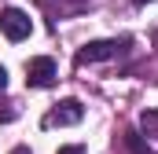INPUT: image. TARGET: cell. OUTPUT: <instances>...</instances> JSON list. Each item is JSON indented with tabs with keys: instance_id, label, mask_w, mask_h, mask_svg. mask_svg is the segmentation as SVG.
Masks as SVG:
<instances>
[{
	"instance_id": "cell-1",
	"label": "cell",
	"mask_w": 158,
	"mask_h": 154,
	"mask_svg": "<svg viewBox=\"0 0 158 154\" xmlns=\"http://www.w3.org/2000/svg\"><path fill=\"white\" fill-rule=\"evenodd\" d=\"M0 30H4L7 40H26L33 33V22H30V15L22 7H4L0 11Z\"/></svg>"
},
{
	"instance_id": "cell-2",
	"label": "cell",
	"mask_w": 158,
	"mask_h": 154,
	"mask_svg": "<svg viewBox=\"0 0 158 154\" xmlns=\"http://www.w3.org/2000/svg\"><path fill=\"white\" fill-rule=\"evenodd\" d=\"M55 59H48V55H37V59H30L26 63V84L30 88H48V84H55Z\"/></svg>"
},
{
	"instance_id": "cell-3",
	"label": "cell",
	"mask_w": 158,
	"mask_h": 154,
	"mask_svg": "<svg viewBox=\"0 0 158 154\" xmlns=\"http://www.w3.org/2000/svg\"><path fill=\"white\" fill-rule=\"evenodd\" d=\"M81 117H85V107H81L77 99H63V103H55V107L44 114V128H55V125H77Z\"/></svg>"
},
{
	"instance_id": "cell-4",
	"label": "cell",
	"mask_w": 158,
	"mask_h": 154,
	"mask_svg": "<svg viewBox=\"0 0 158 154\" xmlns=\"http://www.w3.org/2000/svg\"><path fill=\"white\" fill-rule=\"evenodd\" d=\"M121 48H125V40H88L85 48L77 51V63H103V59H114Z\"/></svg>"
},
{
	"instance_id": "cell-5",
	"label": "cell",
	"mask_w": 158,
	"mask_h": 154,
	"mask_svg": "<svg viewBox=\"0 0 158 154\" xmlns=\"http://www.w3.org/2000/svg\"><path fill=\"white\" fill-rule=\"evenodd\" d=\"M140 128H143V136H155L158 140V107H151V110L140 114Z\"/></svg>"
},
{
	"instance_id": "cell-6",
	"label": "cell",
	"mask_w": 158,
	"mask_h": 154,
	"mask_svg": "<svg viewBox=\"0 0 158 154\" xmlns=\"http://www.w3.org/2000/svg\"><path fill=\"white\" fill-rule=\"evenodd\" d=\"M125 147H129L132 154H151V151H147V143H143L136 132H129V136H125Z\"/></svg>"
},
{
	"instance_id": "cell-7",
	"label": "cell",
	"mask_w": 158,
	"mask_h": 154,
	"mask_svg": "<svg viewBox=\"0 0 158 154\" xmlns=\"http://www.w3.org/2000/svg\"><path fill=\"white\" fill-rule=\"evenodd\" d=\"M59 154H88L85 147H59Z\"/></svg>"
},
{
	"instance_id": "cell-8",
	"label": "cell",
	"mask_w": 158,
	"mask_h": 154,
	"mask_svg": "<svg viewBox=\"0 0 158 154\" xmlns=\"http://www.w3.org/2000/svg\"><path fill=\"white\" fill-rule=\"evenodd\" d=\"M4 84H7V70L0 66V92H4Z\"/></svg>"
},
{
	"instance_id": "cell-9",
	"label": "cell",
	"mask_w": 158,
	"mask_h": 154,
	"mask_svg": "<svg viewBox=\"0 0 158 154\" xmlns=\"http://www.w3.org/2000/svg\"><path fill=\"white\" fill-rule=\"evenodd\" d=\"M11 154H30V151H26V147H15V151H11Z\"/></svg>"
},
{
	"instance_id": "cell-10",
	"label": "cell",
	"mask_w": 158,
	"mask_h": 154,
	"mask_svg": "<svg viewBox=\"0 0 158 154\" xmlns=\"http://www.w3.org/2000/svg\"><path fill=\"white\" fill-rule=\"evenodd\" d=\"M136 4H151V0H136Z\"/></svg>"
}]
</instances>
